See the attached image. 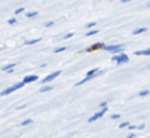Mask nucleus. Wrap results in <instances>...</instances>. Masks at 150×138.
Here are the masks:
<instances>
[{
  "label": "nucleus",
  "mask_w": 150,
  "mask_h": 138,
  "mask_svg": "<svg viewBox=\"0 0 150 138\" xmlns=\"http://www.w3.org/2000/svg\"><path fill=\"white\" fill-rule=\"evenodd\" d=\"M24 85H25L24 82H19V83H16V84H14L13 86H11V87L8 88V89H6V90H4V91H2L1 93H0V95H1V96H5V95H9V94H11V92L15 91V90H17V89H19V88L23 87V86H24Z\"/></svg>",
  "instance_id": "nucleus-1"
},
{
  "label": "nucleus",
  "mask_w": 150,
  "mask_h": 138,
  "mask_svg": "<svg viewBox=\"0 0 150 138\" xmlns=\"http://www.w3.org/2000/svg\"><path fill=\"white\" fill-rule=\"evenodd\" d=\"M124 45H112V46H105L104 48L105 50L108 51H113V52H119V51L122 49Z\"/></svg>",
  "instance_id": "nucleus-2"
},
{
  "label": "nucleus",
  "mask_w": 150,
  "mask_h": 138,
  "mask_svg": "<svg viewBox=\"0 0 150 138\" xmlns=\"http://www.w3.org/2000/svg\"><path fill=\"white\" fill-rule=\"evenodd\" d=\"M108 107H105V108H104L102 110L101 112H99V113H94V115L89 118L88 119V122H92V121H95L96 119H98V118H100V117H102L103 116L105 115V112H108Z\"/></svg>",
  "instance_id": "nucleus-3"
},
{
  "label": "nucleus",
  "mask_w": 150,
  "mask_h": 138,
  "mask_svg": "<svg viewBox=\"0 0 150 138\" xmlns=\"http://www.w3.org/2000/svg\"><path fill=\"white\" fill-rule=\"evenodd\" d=\"M112 61H117L118 64H121V62H127L129 61V59L125 54L123 53L119 55V56H114L112 58Z\"/></svg>",
  "instance_id": "nucleus-4"
},
{
  "label": "nucleus",
  "mask_w": 150,
  "mask_h": 138,
  "mask_svg": "<svg viewBox=\"0 0 150 138\" xmlns=\"http://www.w3.org/2000/svg\"><path fill=\"white\" fill-rule=\"evenodd\" d=\"M102 74H104V72H103V71H100V72H97L96 74L92 75V76H86V78H85L84 80H82L81 81L77 82V83L75 84V86H79V85H81V84H83V83H85L86 81H88L92 80V78H96V77H98V76H100V75H102Z\"/></svg>",
  "instance_id": "nucleus-5"
},
{
  "label": "nucleus",
  "mask_w": 150,
  "mask_h": 138,
  "mask_svg": "<svg viewBox=\"0 0 150 138\" xmlns=\"http://www.w3.org/2000/svg\"><path fill=\"white\" fill-rule=\"evenodd\" d=\"M61 74V71L59 70V71H56V72H54L52 74H50L49 75V76H47L44 80L42 81V83H46V82H48V81H52L53 78H55L57 76H59V75Z\"/></svg>",
  "instance_id": "nucleus-6"
},
{
  "label": "nucleus",
  "mask_w": 150,
  "mask_h": 138,
  "mask_svg": "<svg viewBox=\"0 0 150 138\" xmlns=\"http://www.w3.org/2000/svg\"><path fill=\"white\" fill-rule=\"evenodd\" d=\"M104 46H105V45L103 44V43H97V44L91 46L86 50L88 51H94V50H97V49H100V48H104Z\"/></svg>",
  "instance_id": "nucleus-7"
},
{
  "label": "nucleus",
  "mask_w": 150,
  "mask_h": 138,
  "mask_svg": "<svg viewBox=\"0 0 150 138\" xmlns=\"http://www.w3.org/2000/svg\"><path fill=\"white\" fill-rule=\"evenodd\" d=\"M38 80V77L37 76H34V75H33V76H28V77H25L24 80H23V82L24 83H29V82H31V81H35Z\"/></svg>",
  "instance_id": "nucleus-8"
},
{
  "label": "nucleus",
  "mask_w": 150,
  "mask_h": 138,
  "mask_svg": "<svg viewBox=\"0 0 150 138\" xmlns=\"http://www.w3.org/2000/svg\"><path fill=\"white\" fill-rule=\"evenodd\" d=\"M135 55H145V56H149L150 55V48L146 49V50H143V51H136Z\"/></svg>",
  "instance_id": "nucleus-9"
},
{
  "label": "nucleus",
  "mask_w": 150,
  "mask_h": 138,
  "mask_svg": "<svg viewBox=\"0 0 150 138\" xmlns=\"http://www.w3.org/2000/svg\"><path fill=\"white\" fill-rule=\"evenodd\" d=\"M15 65H16V64H10L6 66H4V67L2 68V70L3 71H9L10 69H13V67H14Z\"/></svg>",
  "instance_id": "nucleus-10"
},
{
  "label": "nucleus",
  "mask_w": 150,
  "mask_h": 138,
  "mask_svg": "<svg viewBox=\"0 0 150 138\" xmlns=\"http://www.w3.org/2000/svg\"><path fill=\"white\" fill-rule=\"evenodd\" d=\"M146 27H142V29H136L133 31V34L134 35H137V34H140L142 32H144V31H146Z\"/></svg>",
  "instance_id": "nucleus-11"
},
{
  "label": "nucleus",
  "mask_w": 150,
  "mask_h": 138,
  "mask_svg": "<svg viewBox=\"0 0 150 138\" xmlns=\"http://www.w3.org/2000/svg\"><path fill=\"white\" fill-rule=\"evenodd\" d=\"M42 40L41 38H38V39H35V40H30V41H28L26 42V45H33V44H36V43L40 42Z\"/></svg>",
  "instance_id": "nucleus-12"
},
{
  "label": "nucleus",
  "mask_w": 150,
  "mask_h": 138,
  "mask_svg": "<svg viewBox=\"0 0 150 138\" xmlns=\"http://www.w3.org/2000/svg\"><path fill=\"white\" fill-rule=\"evenodd\" d=\"M50 90H52V87H51V86H44V87H42V88L40 89V92L43 93V92L50 91Z\"/></svg>",
  "instance_id": "nucleus-13"
},
{
  "label": "nucleus",
  "mask_w": 150,
  "mask_h": 138,
  "mask_svg": "<svg viewBox=\"0 0 150 138\" xmlns=\"http://www.w3.org/2000/svg\"><path fill=\"white\" fill-rule=\"evenodd\" d=\"M96 72H98V68H94L92 70H90L88 72V74H86V76H92V75L96 74Z\"/></svg>",
  "instance_id": "nucleus-14"
},
{
  "label": "nucleus",
  "mask_w": 150,
  "mask_h": 138,
  "mask_svg": "<svg viewBox=\"0 0 150 138\" xmlns=\"http://www.w3.org/2000/svg\"><path fill=\"white\" fill-rule=\"evenodd\" d=\"M148 94H149V91H147V90H144V91H141L139 93V96L140 97H144V96H147Z\"/></svg>",
  "instance_id": "nucleus-15"
},
{
  "label": "nucleus",
  "mask_w": 150,
  "mask_h": 138,
  "mask_svg": "<svg viewBox=\"0 0 150 138\" xmlns=\"http://www.w3.org/2000/svg\"><path fill=\"white\" fill-rule=\"evenodd\" d=\"M35 15H37V11H33V13H27V17L30 18V17L35 16Z\"/></svg>",
  "instance_id": "nucleus-16"
},
{
  "label": "nucleus",
  "mask_w": 150,
  "mask_h": 138,
  "mask_svg": "<svg viewBox=\"0 0 150 138\" xmlns=\"http://www.w3.org/2000/svg\"><path fill=\"white\" fill-rule=\"evenodd\" d=\"M98 32H99V30H92V31H89V32H88L86 35V36H91V35L97 34Z\"/></svg>",
  "instance_id": "nucleus-17"
},
{
  "label": "nucleus",
  "mask_w": 150,
  "mask_h": 138,
  "mask_svg": "<svg viewBox=\"0 0 150 138\" xmlns=\"http://www.w3.org/2000/svg\"><path fill=\"white\" fill-rule=\"evenodd\" d=\"M64 50H66V47H65V46H63V47H59V48H57V49H55V50H54V53L62 52V51H64Z\"/></svg>",
  "instance_id": "nucleus-18"
},
{
  "label": "nucleus",
  "mask_w": 150,
  "mask_h": 138,
  "mask_svg": "<svg viewBox=\"0 0 150 138\" xmlns=\"http://www.w3.org/2000/svg\"><path fill=\"white\" fill-rule=\"evenodd\" d=\"M31 122H33V120H31V119H28V120H25L24 122H22L21 125H22V126H26V125H28V124L31 123Z\"/></svg>",
  "instance_id": "nucleus-19"
},
{
  "label": "nucleus",
  "mask_w": 150,
  "mask_h": 138,
  "mask_svg": "<svg viewBox=\"0 0 150 138\" xmlns=\"http://www.w3.org/2000/svg\"><path fill=\"white\" fill-rule=\"evenodd\" d=\"M128 125H129V122H124V123L119 125V128H125V126H128Z\"/></svg>",
  "instance_id": "nucleus-20"
},
{
  "label": "nucleus",
  "mask_w": 150,
  "mask_h": 138,
  "mask_svg": "<svg viewBox=\"0 0 150 138\" xmlns=\"http://www.w3.org/2000/svg\"><path fill=\"white\" fill-rule=\"evenodd\" d=\"M15 22H16V19H15V18H11L10 20L8 21V23H9V24H11H11L15 23Z\"/></svg>",
  "instance_id": "nucleus-21"
},
{
  "label": "nucleus",
  "mask_w": 150,
  "mask_h": 138,
  "mask_svg": "<svg viewBox=\"0 0 150 138\" xmlns=\"http://www.w3.org/2000/svg\"><path fill=\"white\" fill-rule=\"evenodd\" d=\"M23 11H24V8H20V9H18V10H16V11H15V14H18V13H22Z\"/></svg>",
  "instance_id": "nucleus-22"
},
{
  "label": "nucleus",
  "mask_w": 150,
  "mask_h": 138,
  "mask_svg": "<svg viewBox=\"0 0 150 138\" xmlns=\"http://www.w3.org/2000/svg\"><path fill=\"white\" fill-rule=\"evenodd\" d=\"M52 25H54V22H48L47 24H45V27H49L52 26Z\"/></svg>",
  "instance_id": "nucleus-23"
},
{
  "label": "nucleus",
  "mask_w": 150,
  "mask_h": 138,
  "mask_svg": "<svg viewBox=\"0 0 150 138\" xmlns=\"http://www.w3.org/2000/svg\"><path fill=\"white\" fill-rule=\"evenodd\" d=\"M95 25H96V23H95V22H92V23L88 24V25H86V27H91L95 26Z\"/></svg>",
  "instance_id": "nucleus-24"
},
{
  "label": "nucleus",
  "mask_w": 150,
  "mask_h": 138,
  "mask_svg": "<svg viewBox=\"0 0 150 138\" xmlns=\"http://www.w3.org/2000/svg\"><path fill=\"white\" fill-rule=\"evenodd\" d=\"M110 117H111V119H116V118H119L120 117V115H112Z\"/></svg>",
  "instance_id": "nucleus-25"
},
{
  "label": "nucleus",
  "mask_w": 150,
  "mask_h": 138,
  "mask_svg": "<svg viewBox=\"0 0 150 138\" xmlns=\"http://www.w3.org/2000/svg\"><path fill=\"white\" fill-rule=\"evenodd\" d=\"M72 36H73V33H69V34H67L65 36V39H69L70 37H72Z\"/></svg>",
  "instance_id": "nucleus-26"
},
{
  "label": "nucleus",
  "mask_w": 150,
  "mask_h": 138,
  "mask_svg": "<svg viewBox=\"0 0 150 138\" xmlns=\"http://www.w3.org/2000/svg\"><path fill=\"white\" fill-rule=\"evenodd\" d=\"M106 104H108V103H106V102L105 101V102H103V103H101L100 104V107H103V108H105V105Z\"/></svg>",
  "instance_id": "nucleus-27"
},
{
  "label": "nucleus",
  "mask_w": 150,
  "mask_h": 138,
  "mask_svg": "<svg viewBox=\"0 0 150 138\" xmlns=\"http://www.w3.org/2000/svg\"><path fill=\"white\" fill-rule=\"evenodd\" d=\"M128 129L129 130H134V129H138V127H136V126H129Z\"/></svg>",
  "instance_id": "nucleus-28"
},
{
  "label": "nucleus",
  "mask_w": 150,
  "mask_h": 138,
  "mask_svg": "<svg viewBox=\"0 0 150 138\" xmlns=\"http://www.w3.org/2000/svg\"><path fill=\"white\" fill-rule=\"evenodd\" d=\"M144 128V125L143 124V125H141V126H139V127H138V129H139V130H143Z\"/></svg>",
  "instance_id": "nucleus-29"
},
{
  "label": "nucleus",
  "mask_w": 150,
  "mask_h": 138,
  "mask_svg": "<svg viewBox=\"0 0 150 138\" xmlns=\"http://www.w3.org/2000/svg\"><path fill=\"white\" fill-rule=\"evenodd\" d=\"M25 107H26V105H23V106H21V107H18V108H17V110H20V109L25 108Z\"/></svg>",
  "instance_id": "nucleus-30"
},
{
  "label": "nucleus",
  "mask_w": 150,
  "mask_h": 138,
  "mask_svg": "<svg viewBox=\"0 0 150 138\" xmlns=\"http://www.w3.org/2000/svg\"><path fill=\"white\" fill-rule=\"evenodd\" d=\"M13 69H10L9 71H8V73H9V74H11V73H13Z\"/></svg>",
  "instance_id": "nucleus-31"
},
{
  "label": "nucleus",
  "mask_w": 150,
  "mask_h": 138,
  "mask_svg": "<svg viewBox=\"0 0 150 138\" xmlns=\"http://www.w3.org/2000/svg\"><path fill=\"white\" fill-rule=\"evenodd\" d=\"M134 136H135V135H134V134H130L129 136H127V138H133Z\"/></svg>",
  "instance_id": "nucleus-32"
},
{
  "label": "nucleus",
  "mask_w": 150,
  "mask_h": 138,
  "mask_svg": "<svg viewBox=\"0 0 150 138\" xmlns=\"http://www.w3.org/2000/svg\"><path fill=\"white\" fill-rule=\"evenodd\" d=\"M148 7L150 8V3H148Z\"/></svg>",
  "instance_id": "nucleus-33"
}]
</instances>
